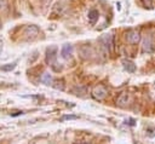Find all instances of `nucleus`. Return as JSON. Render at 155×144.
I'll return each instance as SVG.
<instances>
[{"label": "nucleus", "mask_w": 155, "mask_h": 144, "mask_svg": "<svg viewBox=\"0 0 155 144\" xmlns=\"http://www.w3.org/2000/svg\"><path fill=\"white\" fill-rule=\"evenodd\" d=\"M57 46H51L47 48L46 51V62L48 63V65L54 70V71H59L62 68L58 65L57 61H56V56H57Z\"/></svg>", "instance_id": "nucleus-1"}, {"label": "nucleus", "mask_w": 155, "mask_h": 144, "mask_svg": "<svg viewBox=\"0 0 155 144\" xmlns=\"http://www.w3.org/2000/svg\"><path fill=\"white\" fill-rule=\"evenodd\" d=\"M39 33H40L39 28H38L36 25H33V24H31V25L25 27V29H24V31H23V35H24V38H25L27 40H34V39L38 38Z\"/></svg>", "instance_id": "nucleus-2"}, {"label": "nucleus", "mask_w": 155, "mask_h": 144, "mask_svg": "<svg viewBox=\"0 0 155 144\" xmlns=\"http://www.w3.org/2000/svg\"><path fill=\"white\" fill-rule=\"evenodd\" d=\"M99 42L102 44L103 48L107 52H110L111 51V47H113V35L111 34H103L99 38Z\"/></svg>", "instance_id": "nucleus-3"}, {"label": "nucleus", "mask_w": 155, "mask_h": 144, "mask_svg": "<svg viewBox=\"0 0 155 144\" xmlns=\"http://www.w3.org/2000/svg\"><path fill=\"white\" fill-rule=\"evenodd\" d=\"M126 40L128 44L131 45H136L140 41V34L138 30H134V29H131L126 33Z\"/></svg>", "instance_id": "nucleus-4"}, {"label": "nucleus", "mask_w": 155, "mask_h": 144, "mask_svg": "<svg viewBox=\"0 0 155 144\" xmlns=\"http://www.w3.org/2000/svg\"><path fill=\"white\" fill-rule=\"evenodd\" d=\"M107 88L104 87V86H102V85H98V86H96L93 90H92V97L94 98V99H97V100H102V99H104L105 98V96H107Z\"/></svg>", "instance_id": "nucleus-5"}, {"label": "nucleus", "mask_w": 155, "mask_h": 144, "mask_svg": "<svg viewBox=\"0 0 155 144\" xmlns=\"http://www.w3.org/2000/svg\"><path fill=\"white\" fill-rule=\"evenodd\" d=\"M142 48H143V52H147V53H153L154 50H155V46H154V42L150 38H145L143 40V45H142Z\"/></svg>", "instance_id": "nucleus-6"}, {"label": "nucleus", "mask_w": 155, "mask_h": 144, "mask_svg": "<svg viewBox=\"0 0 155 144\" xmlns=\"http://www.w3.org/2000/svg\"><path fill=\"white\" fill-rule=\"evenodd\" d=\"M128 100H130L128 93L122 92V93H120V96L116 98V104H117L119 106H121V108H125V106L128 104Z\"/></svg>", "instance_id": "nucleus-7"}, {"label": "nucleus", "mask_w": 155, "mask_h": 144, "mask_svg": "<svg viewBox=\"0 0 155 144\" xmlns=\"http://www.w3.org/2000/svg\"><path fill=\"white\" fill-rule=\"evenodd\" d=\"M71 53H73V46L69 45V44H65L63 45L62 50H61V56L64 58V59H69L71 57Z\"/></svg>", "instance_id": "nucleus-8"}, {"label": "nucleus", "mask_w": 155, "mask_h": 144, "mask_svg": "<svg viewBox=\"0 0 155 144\" xmlns=\"http://www.w3.org/2000/svg\"><path fill=\"white\" fill-rule=\"evenodd\" d=\"M122 65H124L125 70H127L128 73H134L136 71V64L132 61L125 59V61H122Z\"/></svg>", "instance_id": "nucleus-9"}, {"label": "nucleus", "mask_w": 155, "mask_h": 144, "mask_svg": "<svg viewBox=\"0 0 155 144\" xmlns=\"http://www.w3.org/2000/svg\"><path fill=\"white\" fill-rule=\"evenodd\" d=\"M71 92H73L74 94H76V96H85V93H87V88H86L85 86L79 85V86H75V87L71 90Z\"/></svg>", "instance_id": "nucleus-10"}, {"label": "nucleus", "mask_w": 155, "mask_h": 144, "mask_svg": "<svg viewBox=\"0 0 155 144\" xmlns=\"http://www.w3.org/2000/svg\"><path fill=\"white\" fill-rule=\"evenodd\" d=\"M98 17H99V12H98L97 10H91V11L88 12V19H90L91 24H94V23L97 22Z\"/></svg>", "instance_id": "nucleus-11"}, {"label": "nucleus", "mask_w": 155, "mask_h": 144, "mask_svg": "<svg viewBox=\"0 0 155 144\" xmlns=\"http://www.w3.org/2000/svg\"><path fill=\"white\" fill-rule=\"evenodd\" d=\"M40 81H41L42 83H45V85H52V82H53L52 76H51L48 73H44V74L41 75V77H40Z\"/></svg>", "instance_id": "nucleus-12"}, {"label": "nucleus", "mask_w": 155, "mask_h": 144, "mask_svg": "<svg viewBox=\"0 0 155 144\" xmlns=\"http://www.w3.org/2000/svg\"><path fill=\"white\" fill-rule=\"evenodd\" d=\"M52 86H53L56 90L63 91V90H64V81H63V80H54V81L52 82Z\"/></svg>", "instance_id": "nucleus-13"}, {"label": "nucleus", "mask_w": 155, "mask_h": 144, "mask_svg": "<svg viewBox=\"0 0 155 144\" xmlns=\"http://www.w3.org/2000/svg\"><path fill=\"white\" fill-rule=\"evenodd\" d=\"M16 65H17L16 62H13V63H8V64H5V65H1L0 69L4 70V71H11V70H13L16 68Z\"/></svg>", "instance_id": "nucleus-14"}, {"label": "nucleus", "mask_w": 155, "mask_h": 144, "mask_svg": "<svg viewBox=\"0 0 155 144\" xmlns=\"http://www.w3.org/2000/svg\"><path fill=\"white\" fill-rule=\"evenodd\" d=\"M73 119H78V116L75 115H65L62 117V120H73Z\"/></svg>", "instance_id": "nucleus-15"}, {"label": "nucleus", "mask_w": 155, "mask_h": 144, "mask_svg": "<svg viewBox=\"0 0 155 144\" xmlns=\"http://www.w3.org/2000/svg\"><path fill=\"white\" fill-rule=\"evenodd\" d=\"M41 1H42V2H44V4H45V5H46V4H48V2H50V1H51V0H41Z\"/></svg>", "instance_id": "nucleus-16"}, {"label": "nucleus", "mask_w": 155, "mask_h": 144, "mask_svg": "<svg viewBox=\"0 0 155 144\" xmlns=\"http://www.w3.org/2000/svg\"><path fill=\"white\" fill-rule=\"evenodd\" d=\"M1 6H2V0H0V8H1Z\"/></svg>", "instance_id": "nucleus-17"}]
</instances>
